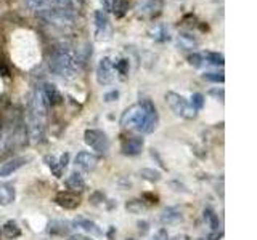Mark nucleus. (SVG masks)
Wrapping results in <instances>:
<instances>
[{
    "mask_svg": "<svg viewBox=\"0 0 257 240\" xmlns=\"http://www.w3.org/2000/svg\"><path fill=\"white\" fill-rule=\"evenodd\" d=\"M198 45V42L190 36V34H182L179 37V47L187 48V50H193V48Z\"/></svg>",
    "mask_w": 257,
    "mask_h": 240,
    "instance_id": "obj_24",
    "label": "nucleus"
},
{
    "mask_svg": "<svg viewBox=\"0 0 257 240\" xmlns=\"http://www.w3.org/2000/svg\"><path fill=\"white\" fill-rule=\"evenodd\" d=\"M76 224L79 226V228H82L85 232H89L90 236H97V237L103 236V231H101L100 226L97 223L90 221V219H87V218H77Z\"/></svg>",
    "mask_w": 257,
    "mask_h": 240,
    "instance_id": "obj_17",
    "label": "nucleus"
},
{
    "mask_svg": "<svg viewBox=\"0 0 257 240\" xmlns=\"http://www.w3.org/2000/svg\"><path fill=\"white\" fill-rule=\"evenodd\" d=\"M126 240H137V239H126Z\"/></svg>",
    "mask_w": 257,
    "mask_h": 240,
    "instance_id": "obj_41",
    "label": "nucleus"
},
{
    "mask_svg": "<svg viewBox=\"0 0 257 240\" xmlns=\"http://www.w3.org/2000/svg\"><path fill=\"white\" fill-rule=\"evenodd\" d=\"M55 202L60 205V207H63L66 210H74L79 207L80 198L76 194H72V192H60L55 198Z\"/></svg>",
    "mask_w": 257,
    "mask_h": 240,
    "instance_id": "obj_10",
    "label": "nucleus"
},
{
    "mask_svg": "<svg viewBox=\"0 0 257 240\" xmlns=\"http://www.w3.org/2000/svg\"><path fill=\"white\" fill-rule=\"evenodd\" d=\"M67 163H69V154H63L62 159H60V167H62V170H64L67 167Z\"/></svg>",
    "mask_w": 257,
    "mask_h": 240,
    "instance_id": "obj_35",
    "label": "nucleus"
},
{
    "mask_svg": "<svg viewBox=\"0 0 257 240\" xmlns=\"http://www.w3.org/2000/svg\"><path fill=\"white\" fill-rule=\"evenodd\" d=\"M0 74H2V75H8V69H6L2 61H0Z\"/></svg>",
    "mask_w": 257,
    "mask_h": 240,
    "instance_id": "obj_40",
    "label": "nucleus"
},
{
    "mask_svg": "<svg viewBox=\"0 0 257 240\" xmlns=\"http://www.w3.org/2000/svg\"><path fill=\"white\" fill-rule=\"evenodd\" d=\"M95 27L98 39H108V36H110V21H108V16L103 10L95 11Z\"/></svg>",
    "mask_w": 257,
    "mask_h": 240,
    "instance_id": "obj_9",
    "label": "nucleus"
},
{
    "mask_svg": "<svg viewBox=\"0 0 257 240\" xmlns=\"http://www.w3.org/2000/svg\"><path fill=\"white\" fill-rule=\"evenodd\" d=\"M118 98H119V92H116V90H113V92H110V93L105 95V101H108V102L116 101Z\"/></svg>",
    "mask_w": 257,
    "mask_h": 240,
    "instance_id": "obj_34",
    "label": "nucleus"
},
{
    "mask_svg": "<svg viewBox=\"0 0 257 240\" xmlns=\"http://www.w3.org/2000/svg\"><path fill=\"white\" fill-rule=\"evenodd\" d=\"M162 10V0H148L140 6V13L143 16H158Z\"/></svg>",
    "mask_w": 257,
    "mask_h": 240,
    "instance_id": "obj_16",
    "label": "nucleus"
},
{
    "mask_svg": "<svg viewBox=\"0 0 257 240\" xmlns=\"http://www.w3.org/2000/svg\"><path fill=\"white\" fill-rule=\"evenodd\" d=\"M40 90H42V95H44V98L47 101V104H49V107L62 104L63 96H62V93L58 92V88L53 84H45L42 88H40Z\"/></svg>",
    "mask_w": 257,
    "mask_h": 240,
    "instance_id": "obj_8",
    "label": "nucleus"
},
{
    "mask_svg": "<svg viewBox=\"0 0 257 240\" xmlns=\"http://www.w3.org/2000/svg\"><path fill=\"white\" fill-rule=\"evenodd\" d=\"M192 107L194 109V111H201L202 106H204V96H202L201 93H194L192 96Z\"/></svg>",
    "mask_w": 257,
    "mask_h": 240,
    "instance_id": "obj_30",
    "label": "nucleus"
},
{
    "mask_svg": "<svg viewBox=\"0 0 257 240\" xmlns=\"http://www.w3.org/2000/svg\"><path fill=\"white\" fill-rule=\"evenodd\" d=\"M114 69H116L121 75L128 74V59H119L114 63Z\"/></svg>",
    "mask_w": 257,
    "mask_h": 240,
    "instance_id": "obj_31",
    "label": "nucleus"
},
{
    "mask_svg": "<svg viewBox=\"0 0 257 240\" xmlns=\"http://www.w3.org/2000/svg\"><path fill=\"white\" fill-rule=\"evenodd\" d=\"M26 163L24 157H15V159H10L3 163H0V176H8L11 173H15L16 170H19Z\"/></svg>",
    "mask_w": 257,
    "mask_h": 240,
    "instance_id": "obj_12",
    "label": "nucleus"
},
{
    "mask_svg": "<svg viewBox=\"0 0 257 240\" xmlns=\"http://www.w3.org/2000/svg\"><path fill=\"white\" fill-rule=\"evenodd\" d=\"M151 34H153L151 37L154 40H158V42H167V40L171 39V34H169L167 27H164V26H158Z\"/></svg>",
    "mask_w": 257,
    "mask_h": 240,
    "instance_id": "obj_23",
    "label": "nucleus"
},
{
    "mask_svg": "<svg viewBox=\"0 0 257 240\" xmlns=\"http://www.w3.org/2000/svg\"><path fill=\"white\" fill-rule=\"evenodd\" d=\"M2 231H3V236L6 239H16V237L21 236V229L18 228V224L15 221H6L3 224Z\"/></svg>",
    "mask_w": 257,
    "mask_h": 240,
    "instance_id": "obj_21",
    "label": "nucleus"
},
{
    "mask_svg": "<svg viewBox=\"0 0 257 240\" xmlns=\"http://www.w3.org/2000/svg\"><path fill=\"white\" fill-rule=\"evenodd\" d=\"M220 237H222V232H219V231H214L211 236H209V240H220Z\"/></svg>",
    "mask_w": 257,
    "mask_h": 240,
    "instance_id": "obj_37",
    "label": "nucleus"
},
{
    "mask_svg": "<svg viewBox=\"0 0 257 240\" xmlns=\"http://www.w3.org/2000/svg\"><path fill=\"white\" fill-rule=\"evenodd\" d=\"M97 163H98L97 155H93V154H90V152H79V154L76 155V165H77L79 168H82L84 171H92V170H95Z\"/></svg>",
    "mask_w": 257,
    "mask_h": 240,
    "instance_id": "obj_11",
    "label": "nucleus"
},
{
    "mask_svg": "<svg viewBox=\"0 0 257 240\" xmlns=\"http://www.w3.org/2000/svg\"><path fill=\"white\" fill-rule=\"evenodd\" d=\"M66 186L69 188L72 192H80V191L85 189V181L79 173H71L66 178Z\"/></svg>",
    "mask_w": 257,
    "mask_h": 240,
    "instance_id": "obj_18",
    "label": "nucleus"
},
{
    "mask_svg": "<svg viewBox=\"0 0 257 240\" xmlns=\"http://www.w3.org/2000/svg\"><path fill=\"white\" fill-rule=\"evenodd\" d=\"M140 176L143 178V180L150 181V183H159L161 181V173L158 170H153V168H143L140 170Z\"/></svg>",
    "mask_w": 257,
    "mask_h": 240,
    "instance_id": "obj_22",
    "label": "nucleus"
},
{
    "mask_svg": "<svg viewBox=\"0 0 257 240\" xmlns=\"http://www.w3.org/2000/svg\"><path fill=\"white\" fill-rule=\"evenodd\" d=\"M67 240H92V239L87 236H82V234H74V236L67 237Z\"/></svg>",
    "mask_w": 257,
    "mask_h": 240,
    "instance_id": "obj_36",
    "label": "nucleus"
},
{
    "mask_svg": "<svg viewBox=\"0 0 257 240\" xmlns=\"http://www.w3.org/2000/svg\"><path fill=\"white\" fill-rule=\"evenodd\" d=\"M188 61H190V64L194 67H201L202 64H204V58H202V54H199V53L190 54V56H188Z\"/></svg>",
    "mask_w": 257,
    "mask_h": 240,
    "instance_id": "obj_32",
    "label": "nucleus"
},
{
    "mask_svg": "<svg viewBox=\"0 0 257 240\" xmlns=\"http://www.w3.org/2000/svg\"><path fill=\"white\" fill-rule=\"evenodd\" d=\"M16 191L10 183H0V205H10L15 202Z\"/></svg>",
    "mask_w": 257,
    "mask_h": 240,
    "instance_id": "obj_14",
    "label": "nucleus"
},
{
    "mask_svg": "<svg viewBox=\"0 0 257 240\" xmlns=\"http://www.w3.org/2000/svg\"><path fill=\"white\" fill-rule=\"evenodd\" d=\"M202 58H204L206 63L212 64V66H224V63H225L224 54L219 51H206V53H202Z\"/></svg>",
    "mask_w": 257,
    "mask_h": 240,
    "instance_id": "obj_20",
    "label": "nucleus"
},
{
    "mask_svg": "<svg viewBox=\"0 0 257 240\" xmlns=\"http://www.w3.org/2000/svg\"><path fill=\"white\" fill-rule=\"evenodd\" d=\"M159 115L156 111V106L150 99H145L141 102L130 106L126 109L123 117H121V125L124 128H135L140 133H153L158 128Z\"/></svg>",
    "mask_w": 257,
    "mask_h": 240,
    "instance_id": "obj_1",
    "label": "nucleus"
},
{
    "mask_svg": "<svg viewBox=\"0 0 257 240\" xmlns=\"http://www.w3.org/2000/svg\"><path fill=\"white\" fill-rule=\"evenodd\" d=\"M202 216H204V221L207 224V228H211V231H219L220 228V219L219 216L215 215V211L211 210V208H206L204 210V213H202Z\"/></svg>",
    "mask_w": 257,
    "mask_h": 240,
    "instance_id": "obj_19",
    "label": "nucleus"
},
{
    "mask_svg": "<svg viewBox=\"0 0 257 240\" xmlns=\"http://www.w3.org/2000/svg\"><path fill=\"white\" fill-rule=\"evenodd\" d=\"M153 240H169V234L166 229H159L156 231V234H154Z\"/></svg>",
    "mask_w": 257,
    "mask_h": 240,
    "instance_id": "obj_33",
    "label": "nucleus"
},
{
    "mask_svg": "<svg viewBox=\"0 0 257 240\" xmlns=\"http://www.w3.org/2000/svg\"><path fill=\"white\" fill-rule=\"evenodd\" d=\"M97 82L100 85H111L114 82V63L111 58H101L97 66Z\"/></svg>",
    "mask_w": 257,
    "mask_h": 240,
    "instance_id": "obj_7",
    "label": "nucleus"
},
{
    "mask_svg": "<svg viewBox=\"0 0 257 240\" xmlns=\"http://www.w3.org/2000/svg\"><path fill=\"white\" fill-rule=\"evenodd\" d=\"M45 162H47V165H49L50 167V170L53 171V175H55V176H62V167H60V163L57 162V159H55V157H53V155H47L45 157Z\"/></svg>",
    "mask_w": 257,
    "mask_h": 240,
    "instance_id": "obj_28",
    "label": "nucleus"
},
{
    "mask_svg": "<svg viewBox=\"0 0 257 240\" xmlns=\"http://www.w3.org/2000/svg\"><path fill=\"white\" fill-rule=\"evenodd\" d=\"M126 208L130 213H141V211L146 210V205L143 203V200H130L126 203Z\"/></svg>",
    "mask_w": 257,
    "mask_h": 240,
    "instance_id": "obj_26",
    "label": "nucleus"
},
{
    "mask_svg": "<svg viewBox=\"0 0 257 240\" xmlns=\"http://www.w3.org/2000/svg\"><path fill=\"white\" fill-rule=\"evenodd\" d=\"M127 8H128V2H127V0H114L113 10H114V15H116L118 18L124 16Z\"/></svg>",
    "mask_w": 257,
    "mask_h": 240,
    "instance_id": "obj_25",
    "label": "nucleus"
},
{
    "mask_svg": "<svg viewBox=\"0 0 257 240\" xmlns=\"http://www.w3.org/2000/svg\"><path fill=\"white\" fill-rule=\"evenodd\" d=\"M67 231H69L67 224L62 223V221H53V223H50V232H52V234L64 236V234H67Z\"/></svg>",
    "mask_w": 257,
    "mask_h": 240,
    "instance_id": "obj_27",
    "label": "nucleus"
},
{
    "mask_svg": "<svg viewBox=\"0 0 257 240\" xmlns=\"http://www.w3.org/2000/svg\"><path fill=\"white\" fill-rule=\"evenodd\" d=\"M53 74L63 79H72L79 69V53H76L69 45H58L53 48L49 59Z\"/></svg>",
    "mask_w": 257,
    "mask_h": 240,
    "instance_id": "obj_3",
    "label": "nucleus"
},
{
    "mask_svg": "<svg viewBox=\"0 0 257 240\" xmlns=\"http://www.w3.org/2000/svg\"><path fill=\"white\" fill-rule=\"evenodd\" d=\"M172 240H192L190 237H188L187 234H179V236H175Z\"/></svg>",
    "mask_w": 257,
    "mask_h": 240,
    "instance_id": "obj_39",
    "label": "nucleus"
},
{
    "mask_svg": "<svg viewBox=\"0 0 257 240\" xmlns=\"http://www.w3.org/2000/svg\"><path fill=\"white\" fill-rule=\"evenodd\" d=\"M37 15L49 24L62 27V29H67V27L74 26L77 18V13L69 11L66 8H60V6H49V8L39 10Z\"/></svg>",
    "mask_w": 257,
    "mask_h": 240,
    "instance_id": "obj_4",
    "label": "nucleus"
},
{
    "mask_svg": "<svg viewBox=\"0 0 257 240\" xmlns=\"http://www.w3.org/2000/svg\"><path fill=\"white\" fill-rule=\"evenodd\" d=\"M5 141H6V138H5V135L0 132V150H2L3 147H5Z\"/></svg>",
    "mask_w": 257,
    "mask_h": 240,
    "instance_id": "obj_38",
    "label": "nucleus"
},
{
    "mask_svg": "<svg viewBox=\"0 0 257 240\" xmlns=\"http://www.w3.org/2000/svg\"><path fill=\"white\" fill-rule=\"evenodd\" d=\"M47 111H49V104L44 98L42 90L37 88L29 101L28 112H26V128H28V136L32 144L42 143L45 138Z\"/></svg>",
    "mask_w": 257,
    "mask_h": 240,
    "instance_id": "obj_2",
    "label": "nucleus"
},
{
    "mask_svg": "<svg viewBox=\"0 0 257 240\" xmlns=\"http://www.w3.org/2000/svg\"><path fill=\"white\" fill-rule=\"evenodd\" d=\"M166 101H167L169 107H171V111L175 115H179V117H184L187 120H192V119L196 117V111H194L190 102H188L182 95L174 93V92H169L166 95Z\"/></svg>",
    "mask_w": 257,
    "mask_h": 240,
    "instance_id": "obj_5",
    "label": "nucleus"
},
{
    "mask_svg": "<svg viewBox=\"0 0 257 240\" xmlns=\"http://www.w3.org/2000/svg\"><path fill=\"white\" fill-rule=\"evenodd\" d=\"M161 223L162 224H175V223H180L182 219H184V215H182V211L175 207H169L166 208L164 211L161 213Z\"/></svg>",
    "mask_w": 257,
    "mask_h": 240,
    "instance_id": "obj_15",
    "label": "nucleus"
},
{
    "mask_svg": "<svg viewBox=\"0 0 257 240\" xmlns=\"http://www.w3.org/2000/svg\"><path fill=\"white\" fill-rule=\"evenodd\" d=\"M84 140L87 146L97 150L98 154H105L110 149V140H108L106 133H103L101 130H87L84 133Z\"/></svg>",
    "mask_w": 257,
    "mask_h": 240,
    "instance_id": "obj_6",
    "label": "nucleus"
},
{
    "mask_svg": "<svg viewBox=\"0 0 257 240\" xmlns=\"http://www.w3.org/2000/svg\"><path fill=\"white\" fill-rule=\"evenodd\" d=\"M143 138H128L123 143V154L126 155H138L143 149Z\"/></svg>",
    "mask_w": 257,
    "mask_h": 240,
    "instance_id": "obj_13",
    "label": "nucleus"
},
{
    "mask_svg": "<svg viewBox=\"0 0 257 240\" xmlns=\"http://www.w3.org/2000/svg\"><path fill=\"white\" fill-rule=\"evenodd\" d=\"M202 79L207 82H214V84H222L225 80V75L224 72H206L202 74Z\"/></svg>",
    "mask_w": 257,
    "mask_h": 240,
    "instance_id": "obj_29",
    "label": "nucleus"
}]
</instances>
